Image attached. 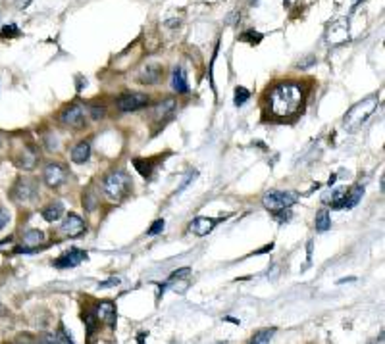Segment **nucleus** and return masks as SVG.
<instances>
[{
    "instance_id": "nucleus-1",
    "label": "nucleus",
    "mask_w": 385,
    "mask_h": 344,
    "mask_svg": "<svg viewBox=\"0 0 385 344\" xmlns=\"http://www.w3.org/2000/svg\"><path fill=\"white\" fill-rule=\"evenodd\" d=\"M302 104V91L295 83H280L270 91L268 106L276 118H291Z\"/></svg>"
},
{
    "instance_id": "nucleus-2",
    "label": "nucleus",
    "mask_w": 385,
    "mask_h": 344,
    "mask_svg": "<svg viewBox=\"0 0 385 344\" xmlns=\"http://www.w3.org/2000/svg\"><path fill=\"white\" fill-rule=\"evenodd\" d=\"M131 189L133 181L125 171H112L102 179V192L114 202H122L123 198L129 196Z\"/></svg>"
},
{
    "instance_id": "nucleus-3",
    "label": "nucleus",
    "mask_w": 385,
    "mask_h": 344,
    "mask_svg": "<svg viewBox=\"0 0 385 344\" xmlns=\"http://www.w3.org/2000/svg\"><path fill=\"white\" fill-rule=\"evenodd\" d=\"M377 106H379V98H377V96H368V98H364L362 102L354 104L349 112H347L345 120H343L345 129L347 131L360 129V127L366 123L368 118L377 110Z\"/></svg>"
},
{
    "instance_id": "nucleus-4",
    "label": "nucleus",
    "mask_w": 385,
    "mask_h": 344,
    "mask_svg": "<svg viewBox=\"0 0 385 344\" xmlns=\"http://www.w3.org/2000/svg\"><path fill=\"white\" fill-rule=\"evenodd\" d=\"M37 194H39V187H37L35 181L29 179V177H21V179L16 181L14 187H12V192H10L12 200L19 202V204L33 202L37 198Z\"/></svg>"
},
{
    "instance_id": "nucleus-5",
    "label": "nucleus",
    "mask_w": 385,
    "mask_h": 344,
    "mask_svg": "<svg viewBox=\"0 0 385 344\" xmlns=\"http://www.w3.org/2000/svg\"><path fill=\"white\" fill-rule=\"evenodd\" d=\"M298 194L297 192H289V190H271L268 194H264L262 204L270 212H276V210H287L291 208L295 202H297Z\"/></svg>"
},
{
    "instance_id": "nucleus-6",
    "label": "nucleus",
    "mask_w": 385,
    "mask_h": 344,
    "mask_svg": "<svg viewBox=\"0 0 385 344\" xmlns=\"http://www.w3.org/2000/svg\"><path fill=\"white\" fill-rule=\"evenodd\" d=\"M149 102H150V98L149 95H145V93H127V95H122L116 100V108H118V112L129 113V112H135V110H141V108H145V106H149Z\"/></svg>"
},
{
    "instance_id": "nucleus-7",
    "label": "nucleus",
    "mask_w": 385,
    "mask_h": 344,
    "mask_svg": "<svg viewBox=\"0 0 385 344\" xmlns=\"http://www.w3.org/2000/svg\"><path fill=\"white\" fill-rule=\"evenodd\" d=\"M60 121L66 127H71V129H83L85 123H87V120H85V110H83L81 106H77V104L68 106V108L60 113Z\"/></svg>"
},
{
    "instance_id": "nucleus-8",
    "label": "nucleus",
    "mask_w": 385,
    "mask_h": 344,
    "mask_svg": "<svg viewBox=\"0 0 385 344\" xmlns=\"http://www.w3.org/2000/svg\"><path fill=\"white\" fill-rule=\"evenodd\" d=\"M43 177H44L46 187L58 189L60 185H64V183L68 181V169H66L62 164H48L46 167H44Z\"/></svg>"
},
{
    "instance_id": "nucleus-9",
    "label": "nucleus",
    "mask_w": 385,
    "mask_h": 344,
    "mask_svg": "<svg viewBox=\"0 0 385 344\" xmlns=\"http://www.w3.org/2000/svg\"><path fill=\"white\" fill-rule=\"evenodd\" d=\"M85 229H87V227H85V221H83L77 214H70L64 221H62L60 235L70 237V239H75V237H79V235H83Z\"/></svg>"
},
{
    "instance_id": "nucleus-10",
    "label": "nucleus",
    "mask_w": 385,
    "mask_h": 344,
    "mask_svg": "<svg viewBox=\"0 0 385 344\" xmlns=\"http://www.w3.org/2000/svg\"><path fill=\"white\" fill-rule=\"evenodd\" d=\"M362 194H364L362 187H352L350 190H345L341 196L333 202L332 208L333 210H350V208H354L359 204Z\"/></svg>"
},
{
    "instance_id": "nucleus-11",
    "label": "nucleus",
    "mask_w": 385,
    "mask_h": 344,
    "mask_svg": "<svg viewBox=\"0 0 385 344\" xmlns=\"http://www.w3.org/2000/svg\"><path fill=\"white\" fill-rule=\"evenodd\" d=\"M162 77H164V68L160 64H147V66H143L139 69V75H137L139 83H143V85H156V83L162 81Z\"/></svg>"
},
{
    "instance_id": "nucleus-12",
    "label": "nucleus",
    "mask_w": 385,
    "mask_h": 344,
    "mask_svg": "<svg viewBox=\"0 0 385 344\" xmlns=\"http://www.w3.org/2000/svg\"><path fill=\"white\" fill-rule=\"evenodd\" d=\"M83 260H87V252H85V250L71 248L70 252H66V254H62L60 258L54 260V267H58V269L75 267V266H79Z\"/></svg>"
},
{
    "instance_id": "nucleus-13",
    "label": "nucleus",
    "mask_w": 385,
    "mask_h": 344,
    "mask_svg": "<svg viewBox=\"0 0 385 344\" xmlns=\"http://www.w3.org/2000/svg\"><path fill=\"white\" fill-rule=\"evenodd\" d=\"M175 108H177L175 98H166V100H162L160 104L154 106V110H152V120L156 121V123H166L170 118H174Z\"/></svg>"
},
{
    "instance_id": "nucleus-14",
    "label": "nucleus",
    "mask_w": 385,
    "mask_h": 344,
    "mask_svg": "<svg viewBox=\"0 0 385 344\" xmlns=\"http://www.w3.org/2000/svg\"><path fill=\"white\" fill-rule=\"evenodd\" d=\"M219 221H222V217H195L189 225V229L197 237H206Z\"/></svg>"
},
{
    "instance_id": "nucleus-15",
    "label": "nucleus",
    "mask_w": 385,
    "mask_h": 344,
    "mask_svg": "<svg viewBox=\"0 0 385 344\" xmlns=\"http://www.w3.org/2000/svg\"><path fill=\"white\" fill-rule=\"evenodd\" d=\"M95 316L100 323H106L108 327H114L116 325V306L112 302H100L96 306Z\"/></svg>"
},
{
    "instance_id": "nucleus-16",
    "label": "nucleus",
    "mask_w": 385,
    "mask_h": 344,
    "mask_svg": "<svg viewBox=\"0 0 385 344\" xmlns=\"http://www.w3.org/2000/svg\"><path fill=\"white\" fill-rule=\"evenodd\" d=\"M89 158H91V142L89 140L77 142L71 150V162L73 164H85Z\"/></svg>"
},
{
    "instance_id": "nucleus-17",
    "label": "nucleus",
    "mask_w": 385,
    "mask_h": 344,
    "mask_svg": "<svg viewBox=\"0 0 385 344\" xmlns=\"http://www.w3.org/2000/svg\"><path fill=\"white\" fill-rule=\"evenodd\" d=\"M172 87L177 95H187L189 93V85H187V77H185L183 68H177L175 66L172 71Z\"/></svg>"
},
{
    "instance_id": "nucleus-18",
    "label": "nucleus",
    "mask_w": 385,
    "mask_h": 344,
    "mask_svg": "<svg viewBox=\"0 0 385 344\" xmlns=\"http://www.w3.org/2000/svg\"><path fill=\"white\" fill-rule=\"evenodd\" d=\"M43 219L44 221H48V223H52V221H56V219H60L62 215H64V204L62 202H50L48 206L43 208Z\"/></svg>"
},
{
    "instance_id": "nucleus-19",
    "label": "nucleus",
    "mask_w": 385,
    "mask_h": 344,
    "mask_svg": "<svg viewBox=\"0 0 385 344\" xmlns=\"http://www.w3.org/2000/svg\"><path fill=\"white\" fill-rule=\"evenodd\" d=\"M44 241H46V235L41 229H31V231H27L23 235V244L27 248H35L39 244H43Z\"/></svg>"
},
{
    "instance_id": "nucleus-20",
    "label": "nucleus",
    "mask_w": 385,
    "mask_h": 344,
    "mask_svg": "<svg viewBox=\"0 0 385 344\" xmlns=\"http://www.w3.org/2000/svg\"><path fill=\"white\" fill-rule=\"evenodd\" d=\"M18 165L19 167H23V169H33L37 165V152L33 150V148L29 147L25 148L23 152H21V156H19V160H18Z\"/></svg>"
},
{
    "instance_id": "nucleus-21",
    "label": "nucleus",
    "mask_w": 385,
    "mask_h": 344,
    "mask_svg": "<svg viewBox=\"0 0 385 344\" xmlns=\"http://www.w3.org/2000/svg\"><path fill=\"white\" fill-rule=\"evenodd\" d=\"M316 231H327L332 227V217H329V212L327 210H320L316 214Z\"/></svg>"
},
{
    "instance_id": "nucleus-22",
    "label": "nucleus",
    "mask_w": 385,
    "mask_h": 344,
    "mask_svg": "<svg viewBox=\"0 0 385 344\" xmlns=\"http://www.w3.org/2000/svg\"><path fill=\"white\" fill-rule=\"evenodd\" d=\"M133 165H135V169H137L143 177H150V173L154 169V164H152V162L141 160V158H135V160H133Z\"/></svg>"
},
{
    "instance_id": "nucleus-23",
    "label": "nucleus",
    "mask_w": 385,
    "mask_h": 344,
    "mask_svg": "<svg viewBox=\"0 0 385 344\" xmlns=\"http://www.w3.org/2000/svg\"><path fill=\"white\" fill-rule=\"evenodd\" d=\"M96 204H98L96 194L93 192V189H87L85 192H83V208H85L87 212H93V210L96 208Z\"/></svg>"
},
{
    "instance_id": "nucleus-24",
    "label": "nucleus",
    "mask_w": 385,
    "mask_h": 344,
    "mask_svg": "<svg viewBox=\"0 0 385 344\" xmlns=\"http://www.w3.org/2000/svg\"><path fill=\"white\" fill-rule=\"evenodd\" d=\"M273 333H276V329H266V331H258V333L253 336L251 344H268V342H270V338L273 336Z\"/></svg>"
},
{
    "instance_id": "nucleus-25",
    "label": "nucleus",
    "mask_w": 385,
    "mask_h": 344,
    "mask_svg": "<svg viewBox=\"0 0 385 344\" xmlns=\"http://www.w3.org/2000/svg\"><path fill=\"white\" fill-rule=\"evenodd\" d=\"M83 321H85V325H87V336H93V333L96 331V323H98L96 316L93 311H85V313H83Z\"/></svg>"
},
{
    "instance_id": "nucleus-26",
    "label": "nucleus",
    "mask_w": 385,
    "mask_h": 344,
    "mask_svg": "<svg viewBox=\"0 0 385 344\" xmlns=\"http://www.w3.org/2000/svg\"><path fill=\"white\" fill-rule=\"evenodd\" d=\"M339 35V43H343V41H347V29L341 25V23H337V25H333V29L329 31V43H333L335 44V37Z\"/></svg>"
},
{
    "instance_id": "nucleus-27",
    "label": "nucleus",
    "mask_w": 385,
    "mask_h": 344,
    "mask_svg": "<svg viewBox=\"0 0 385 344\" xmlns=\"http://www.w3.org/2000/svg\"><path fill=\"white\" fill-rule=\"evenodd\" d=\"M249 98H251V93H249V89H245V87H237V89H235V98H233L235 106H243V104H245Z\"/></svg>"
},
{
    "instance_id": "nucleus-28",
    "label": "nucleus",
    "mask_w": 385,
    "mask_h": 344,
    "mask_svg": "<svg viewBox=\"0 0 385 344\" xmlns=\"http://www.w3.org/2000/svg\"><path fill=\"white\" fill-rule=\"evenodd\" d=\"M54 342H56V344H73V338L68 335V331L64 329V325H60V327H58V331H56Z\"/></svg>"
},
{
    "instance_id": "nucleus-29",
    "label": "nucleus",
    "mask_w": 385,
    "mask_h": 344,
    "mask_svg": "<svg viewBox=\"0 0 385 344\" xmlns=\"http://www.w3.org/2000/svg\"><path fill=\"white\" fill-rule=\"evenodd\" d=\"M19 33V27L14 25V23H10V25H4L2 27V31H0V37H4V39H12V37H18Z\"/></svg>"
},
{
    "instance_id": "nucleus-30",
    "label": "nucleus",
    "mask_w": 385,
    "mask_h": 344,
    "mask_svg": "<svg viewBox=\"0 0 385 344\" xmlns=\"http://www.w3.org/2000/svg\"><path fill=\"white\" fill-rule=\"evenodd\" d=\"M241 41H246V43L251 44H256L262 41V35L258 33V31H246V33L241 35Z\"/></svg>"
},
{
    "instance_id": "nucleus-31",
    "label": "nucleus",
    "mask_w": 385,
    "mask_h": 344,
    "mask_svg": "<svg viewBox=\"0 0 385 344\" xmlns=\"http://www.w3.org/2000/svg\"><path fill=\"white\" fill-rule=\"evenodd\" d=\"M197 177H199V171H197V169H193V171L187 173V177H185V181L181 183V185H179V189H177V192H183V190L187 189V187H189V185H191V183H193L195 179H197Z\"/></svg>"
},
{
    "instance_id": "nucleus-32",
    "label": "nucleus",
    "mask_w": 385,
    "mask_h": 344,
    "mask_svg": "<svg viewBox=\"0 0 385 344\" xmlns=\"http://www.w3.org/2000/svg\"><path fill=\"white\" fill-rule=\"evenodd\" d=\"M91 118L93 120H104L106 108L104 106H91Z\"/></svg>"
},
{
    "instance_id": "nucleus-33",
    "label": "nucleus",
    "mask_w": 385,
    "mask_h": 344,
    "mask_svg": "<svg viewBox=\"0 0 385 344\" xmlns=\"http://www.w3.org/2000/svg\"><path fill=\"white\" fill-rule=\"evenodd\" d=\"M120 283H122L120 277H110V279H106L104 283H98V289H112V286H118Z\"/></svg>"
},
{
    "instance_id": "nucleus-34",
    "label": "nucleus",
    "mask_w": 385,
    "mask_h": 344,
    "mask_svg": "<svg viewBox=\"0 0 385 344\" xmlns=\"http://www.w3.org/2000/svg\"><path fill=\"white\" fill-rule=\"evenodd\" d=\"M273 215H276V219H278L280 223H283V221H289V219H291V212H289V208H287V210H276V212H273Z\"/></svg>"
},
{
    "instance_id": "nucleus-35",
    "label": "nucleus",
    "mask_w": 385,
    "mask_h": 344,
    "mask_svg": "<svg viewBox=\"0 0 385 344\" xmlns=\"http://www.w3.org/2000/svg\"><path fill=\"white\" fill-rule=\"evenodd\" d=\"M164 225H166V223H164V219H156L154 223L150 225L149 235H150V237H154V235H158V233H160V231H162V229H164Z\"/></svg>"
},
{
    "instance_id": "nucleus-36",
    "label": "nucleus",
    "mask_w": 385,
    "mask_h": 344,
    "mask_svg": "<svg viewBox=\"0 0 385 344\" xmlns=\"http://www.w3.org/2000/svg\"><path fill=\"white\" fill-rule=\"evenodd\" d=\"M189 273H191V269H189V267H183V269H177V271H174V273L170 275V281H168V283H174L175 279H181V277L189 275Z\"/></svg>"
},
{
    "instance_id": "nucleus-37",
    "label": "nucleus",
    "mask_w": 385,
    "mask_h": 344,
    "mask_svg": "<svg viewBox=\"0 0 385 344\" xmlns=\"http://www.w3.org/2000/svg\"><path fill=\"white\" fill-rule=\"evenodd\" d=\"M10 221V214L8 210H4V208H0V229H4L6 225H8Z\"/></svg>"
},
{
    "instance_id": "nucleus-38",
    "label": "nucleus",
    "mask_w": 385,
    "mask_h": 344,
    "mask_svg": "<svg viewBox=\"0 0 385 344\" xmlns=\"http://www.w3.org/2000/svg\"><path fill=\"white\" fill-rule=\"evenodd\" d=\"M29 2H31V0H16V6L21 10V8H25V6H29Z\"/></svg>"
},
{
    "instance_id": "nucleus-39",
    "label": "nucleus",
    "mask_w": 385,
    "mask_h": 344,
    "mask_svg": "<svg viewBox=\"0 0 385 344\" xmlns=\"http://www.w3.org/2000/svg\"><path fill=\"white\" fill-rule=\"evenodd\" d=\"M0 316H6V308L4 306H0Z\"/></svg>"
},
{
    "instance_id": "nucleus-40",
    "label": "nucleus",
    "mask_w": 385,
    "mask_h": 344,
    "mask_svg": "<svg viewBox=\"0 0 385 344\" xmlns=\"http://www.w3.org/2000/svg\"><path fill=\"white\" fill-rule=\"evenodd\" d=\"M249 4H251V6H254V4H258V0H249Z\"/></svg>"
}]
</instances>
